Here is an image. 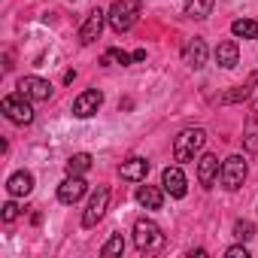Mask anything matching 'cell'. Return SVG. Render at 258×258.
Masks as SVG:
<instances>
[{"mask_svg":"<svg viewBox=\"0 0 258 258\" xmlns=\"http://www.w3.org/2000/svg\"><path fill=\"white\" fill-rule=\"evenodd\" d=\"M140 7H143V0H115V4L109 7V13H106L109 28L118 31V34L131 31L134 22L140 19Z\"/></svg>","mask_w":258,"mask_h":258,"instance_id":"6da1fadb","label":"cell"},{"mask_svg":"<svg viewBox=\"0 0 258 258\" xmlns=\"http://www.w3.org/2000/svg\"><path fill=\"white\" fill-rule=\"evenodd\" d=\"M204 143H207V131H204V127H185V131L173 140V158L179 164H188L204 149Z\"/></svg>","mask_w":258,"mask_h":258,"instance_id":"7a4b0ae2","label":"cell"},{"mask_svg":"<svg viewBox=\"0 0 258 258\" xmlns=\"http://www.w3.org/2000/svg\"><path fill=\"white\" fill-rule=\"evenodd\" d=\"M134 246L140 252H158L164 246V234L152 219H137L134 222Z\"/></svg>","mask_w":258,"mask_h":258,"instance_id":"3957f363","label":"cell"},{"mask_svg":"<svg viewBox=\"0 0 258 258\" xmlns=\"http://www.w3.org/2000/svg\"><path fill=\"white\" fill-rule=\"evenodd\" d=\"M4 115L16 124H31L34 121V106H31V97H25L22 91L19 94H7L4 97Z\"/></svg>","mask_w":258,"mask_h":258,"instance_id":"277c9868","label":"cell"},{"mask_svg":"<svg viewBox=\"0 0 258 258\" xmlns=\"http://www.w3.org/2000/svg\"><path fill=\"white\" fill-rule=\"evenodd\" d=\"M246 173H249V167H246V161H243V155H228V158L222 161V170H219V179H222V185H225L228 191H237V188L243 185V179H246Z\"/></svg>","mask_w":258,"mask_h":258,"instance_id":"5b68a950","label":"cell"},{"mask_svg":"<svg viewBox=\"0 0 258 258\" xmlns=\"http://www.w3.org/2000/svg\"><path fill=\"white\" fill-rule=\"evenodd\" d=\"M106 207H109V188L100 185V188L91 195V201H88V210H85V216H82V228H94V225L103 219Z\"/></svg>","mask_w":258,"mask_h":258,"instance_id":"8992f818","label":"cell"},{"mask_svg":"<svg viewBox=\"0 0 258 258\" xmlns=\"http://www.w3.org/2000/svg\"><path fill=\"white\" fill-rule=\"evenodd\" d=\"M103 25H106V13H103V10H91V13L85 16L82 28H79V43H82V46H91V43L103 34Z\"/></svg>","mask_w":258,"mask_h":258,"instance_id":"52a82bcc","label":"cell"},{"mask_svg":"<svg viewBox=\"0 0 258 258\" xmlns=\"http://www.w3.org/2000/svg\"><path fill=\"white\" fill-rule=\"evenodd\" d=\"M207 55H210V49H207V43H204L201 37L185 40V46H182V64H185V67L201 70V67L207 64Z\"/></svg>","mask_w":258,"mask_h":258,"instance_id":"ba28073f","label":"cell"},{"mask_svg":"<svg viewBox=\"0 0 258 258\" xmlns=\"http://www.w3.org/2000/svg\"><path fill=\"white\" fill-rule=\"evenodd\" d=\"M100 103H103V94H100L97 88H88V91H82V94L73 100V115H76V118H91V115L100 109Z\"/></svg>","mask_w":258,"mask_h":258,"instance_id":"9c48e42d","label":"cell"},{"mask_svg":"<svg viewBox=\"0 0 258 258\" xmlns=\"http://www.w3.org/2000/svg\"><path fill=\"white\" fill-rule=\"evenodd\" d=\"M85 191H88V182H85L82 176H73V173H70V176L58 185V201L70 207V204L82 201V195H85Z\"/></svg>","mask_w":258,"mask_h":258,"instance_id":"30bf717a","label":"cell"},{"mask_svg":"<svg viewBox=\"0 0 258 258\" xmlns=\"http://www.w3.org/2000/svg\"><path fill=\"white\" fill-rule=\"evenodd\" d=\"M161 185H164V191H167L170 198H185V191H188V182H185V173L179 170V164H176V167H164Z\"/></svg>","mask_w":258,"mask_h":258,"instance_id":"8fae6325","label":"cell"},{"mask_svg":"<svg viewBox=\"0 0 258 258\" xmlns=\"http://www.w3.org/2000/svg\"><path fill=\"white\" fill-rule=\"evenodd\" d=\"M19 91H22L25 97H31V100H49V97H52V85H49L46 79H40V76H25V79H19Z\"/></svg>","mask_w":258,"mask_h":258,"instance_id":"7c38bea8","label":"cell"},{"mask_svg":"<svg viewBox=\"0 0 258 258\" xmlns=\"http://www.w3.org/2000/svg\"><path fill=\"white\" fill-rule=\"evenodd\" d=\"M7 191H10V198H28L34 191V173H28V170L13 173L7 179Z\"/></svg>","mask_w":258,"mask_h":258,"instance_id":"4fadbf2b","label":"cell"},{"mask_svg":"<svg viewBox=\"0 0 258 258\" xmlns=\"http://www.w3.org/2000/svg\"><path fill=\"white\" fill-rule=\"evenodd\" d=\"M216 64L225 67V70H234L240 64V49H237L234 40H225V43L216 46Z\"/></svg>","mask_w":258,"mask_h":258,"instance_id":"5bb4252c","label":"cell"},{"mask_svg":"<svg viewBox=\"0 0 258 258\" xmlns=\"http://www.w3.org/2000/svg\"><path fill=\"white\" fill-rule=\"evenodd\" d=\"M219 170H222V167H219V158H216V155H204V158L198 161V182H201L204 188H213Z\"/></svg>","mask_w":258,"mask_h":258,"instance_id":"9a60e30c","label":"cell"},{"mask_svg":"<svg viewBox=\"0 0 258 258\" xmlns=\"http://www.w3.org/2000/svg\"><path fill=\"white\" fill-rule=\"evenodd\" d=\"M118 173H121V179H127V182H143L146 173H149V161H146V158H131V161H124V164L118 167Z\"/></svg>","mask_w":258,"mask_h":258,"instance_id":"2e32d148","label":"cell"},{"mask_svg":"<svg viewBox=\"0 0 258 258\" xmlns=\"http://www.w3.org/2000/svg\"><path fill=\"white\" fill-rule=\"evenodd\" d=\"M137 204L146 207V210H161V204H164V191L155 188V185H140V188H137Z\"/></svg>","mask_w":258,"mask_h":258,"instance_id":"e0dca14e","label":"cell"},{"mask_svg":"<svg viewBox=\"0 0 258 258\" xmlns=\"http://www.w3.org/2000/svg\"><path fill=\"white\" fill-rule=\"evenodd\" d=\"M213 4H216V0H185V16H188V19L204 22V19H210Z\"/></svg>","mask_w":258,"mask_h":258,"instance_id":"ac0fdd59","label":"cell"},{"mask_svg":"<svg viewBox=\"0 0 258 258\" xmlns=\"http://www.w3.org/2000/svg\"><path fill=\"white\" fill-rule=\"evenodd\" d=\"M231 34L234 37H243V40H258V22L255 19H237L231 25Z\"/></svg>","mask_w":258,"mask_h":258,"instance_id":"d6986e66","label":"cell"},{"mask_svg":"<svg viewBox=\"0 0 258 258\" xmlns=\"http://www.w3.org/2000/svg\"><path fill=\"white\" fill-rule=\"evenodd\" d=\"M88 170H91V155H88V152H76V155L67 158V173L82 176V173H88Z\"/></svg>","mask_w":258,"mask_h":258,"instance_id":"ffe728a7","label":"cell"},{"mask_svg":"<svg viewBox=\"0 0 258 258\" xmlns=\"http://www.w3.org/2000/svg\"><path fill=\"white\" fill-rule=\"evenodd\" d=\"M131 61H134V55H127V52H121V49H106L100 64H121V67H127Z\"/></svg>","mask_w":258,"mask_h":258,"instance_id":"44dd1931","label":"cell"},{"mask_svg":"<svg viewBox=\"0 0 258 258\" xmlns=\"http://www.w3.org/2000/svg\"><path fill=\"white\" fill-rule=\"evenodd\" d=\"M124 252V240H121V234H112L103 246H100V255L103 258H109V255H121Z\"/></svg>","mask_w":258,"mask_h":258,"instance_id":"7402d4cb","label":"cell"},{"mask_svg":"<svg viewBox=\"0 0 258 258\" xmlns=\"http://www.w3.org/2000/svg\"><path fill=\"white\" fill-rule=\"evenodd\" d=\"M252 79H255V76H252ZM249 85H252V82H249ZM249 85H240V88H234V91L222 94V97H219V103H234V100H246V97H249V91H252Z\"/></svg>","mask_w":258,"mask_h":258,"instance_id":"603a6c76","label":"cell"},{"mask_svg":"<svg viewBox=\"0 0 258 258\" xmlns=\"http://www.w3.org/2000/svg\"><path fill=\"white\" fill-rule=\"evenodd\" d=\"M252 234H255V225L252 222H246V219H237L234 222V237L237 240H252Z\"/></svg>","mask_w":258,"mask_h":258,"instance_id":"cb8c5ba5","label":"cell"},{"mask_svg":"<svg viewBox=\"0 0 258 258\" xmlns=\"http://www.w3.org/2000/svg\"><path fill=\"white\" fill-rule=\"evenodd\" d=\"M243 143H246L249 152H258V121H249L246 134H243Z\"/></svg>","mask_w":258,"mask_h":258,"instance_id":"d4e9b609","label":"cell"},{"mask_svg":"<svg viewBox=\"0 0 258 258\" xmlns=\"http://www.w3.org/2000/svg\"><path fill=\"white\" fill-rule=\"evenodd\" d=\"M19 213H22V210H19V204H13V201H10V204H4V222H7V225H10V222H16V219H19Z\"/></svg>","mask_w":258,"mask_h":258,"instance_id":"484cf974","label":"cell"},{"mask_svg":"<svg viewBox=\"0 0 258 258\" xmlns=\"http://www.w3.org/2000/svg\"><path fill=\"white\" fill-rule=\"evenodd\" d=\"M225 255L228 258H249V249L246 246H231V249H225Z\"/></svg>","mask_w":258,"mask_h":258,"instance_id":"4316f807","label":"cell"},{"mask_svg":"<svg viewBox=\"0 0 258 258\" xmlns=\"http://www.w3.org/2000/svg\"><path fill=\"white\" fill-rule=\"evenodd\" d=\"M134 61H146V49H137L134 52Z\"/></svg>","mask_w":258,"mask_h":258,"instance_id":"83f0119b","label":"cell"}]
</instances>
